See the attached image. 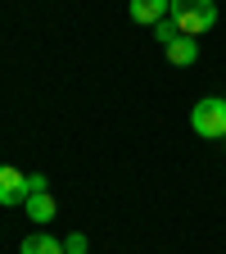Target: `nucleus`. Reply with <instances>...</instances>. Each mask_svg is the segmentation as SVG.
Instances as JSON below:
<instances>
[{
    "instance_id": "5",
    "label": "nucleus",
    "mask_w": 226,
    "mask_h": 254,
    "mask_svg": "<svg viewBox=\"0 0 226 254\" xmlns=\"http://www.w3.org/2000/svg\"><path fill=\"white\" fill-rule=\"evenodd\" d=\"M163 55L177 68H190V64H199V37H177L172 46H163Z\"/></svg>"
},
{
    "instance_id": "9",
    "label": "nucleus",
    "mask_w": 226,
    "mask_h": 254,
    "mask_svg": "<svg viewBox=\"0 0 226 254\" xmlns=\"http://www.w3.org/2000/svg\"><path fill=\"white\" fill-rule=\"evenodd\" d=\"M50 190V177L45 173H27V195H45Z\"/></svg>"
},
{
    "instance_id": "3",
    "label": "nucleus",
    "mask_w": 226,
    "mask_h": 254,
    "mask_svg": "<svg viewBox=\"0 0 226 254\" xmlns=\"http://www.w3.org/2000/svg\"><path fill=\"white\" fill-rule=\"evenodd\" d=\"M0 204H5V209L27 204V173H18V168H0Z\"/></svg>"
},
{
    "instance_id": "6",
    "label": "nucleus",
    "mask_w": 226,
    "mask_h": 254,
    "mask_svg": "<svg viewBox=\"0 0 226 254\" xmlns=\"http://www.w3.org/2000/svg\"><path fill=\"white\" fill-rule=\"evenodd\" d=\"M23 213L32 218V222H37V227H45V222L59 213V204H54V195H50V190H45V195H27V204H23Z\"/></svg>"
},
{
    "instance_id": "4",
    "label": "nucleus",
    "mask_w": 226,
    "mask_h": 254,
    "mask_svg": "<svg viewBox=\"0 0 226 254\" xmlns=\"http://www.w3.org/2000/svg\"><path fill=\"white\" fill-rule=\"evenodd\" d=\"M168 5L172 0H127V14H132V23H140V27H154L158 18H168Z\"/></svg>"
},
{
    "instance_id": "2",
    "label": "nucleus",
    "mask_w": 226,
    "mask_h": 254,
    "mask_svg": "<svg viewBox=\"0 0 226 254\" xmlns=\"http://www.w3.org/2000/svg\"><path fill=\"white\" fill-rule=\"evenodd\" d=\"M190 127L204 141H226V100L222 95H204V100L190 109Z\"/></svg>"
},
{
    "instance_id": "1",
    "label": "nucleus",
    "mask_w": 226,
    "mask_h": 254,
    "mask_svg": "<svg viewBox=\"0 0 226 254\" xmlns=\"http://www.w3.org/2000/svg\"><path fill=\"white\" fill-rule=\"evenodd\" d=\"M168 14L181 27V37H204L217 23V0H172Z\"/></svg>"
},
{
    "instance_id": "7",
    "label": "nucleus",
    "mask_w": 226,
    "mask_h": 254,
    "mask_svg": "<svg viewBox=\"0 0 226 254\" xmlns=\"http://www.w3.org/2000/svg\"><path fill=\"white\" fill-rule=\"evenodd\" d=\"M18 254H63V241L45 236V232H32V236L18 241Z\"/></svg>"
},
{
    "instance_id": "10",
    "label": "nucleus",
    "mask_w": 226,
    "mask_h": 254,
    "mask_svg": "<svg viewBox=\"0 0 226 254\" xmlns=\"http://www.w3.org/2000/svg\"><path fill=\"white\" fill-rule=\"evenodd\" d=\"M63 254H86V236H82V232L63 236Z\"/></svg>"
},
{
    "instance_id": "8",
    "label": "nucleus",
    "mask_w": 226,
    "mask_h": 254,
    "mask_svg": "<svg viewBox=\"0 0 226 254\" xmlns=\"http://www.w3.org/2000/svg\"><path fill=\"white\" fill-rule=\"evenodd\" d=\"M149 32H154V37H158V46H172V41L181 37V27L172 23V14H168V18H158V23L149 27Z\"/></svg>"
}]
</instances>
